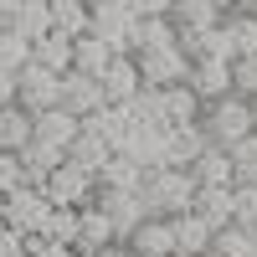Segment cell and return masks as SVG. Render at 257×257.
<instances>
[{
	"instance_id": "obj_25",
	"label": "cell",
	"mask_w": 257,
	"mask_h": 257,
	"mask_svg": "<svg viewBox=\"0 0 257 257\" xmlns=\"http://www.w3.org/2000/svg\"><path fill=\"white\" fill-rule=\"evenodd\" d=\"M118 242V226L103 216V211L93 206V211H82V237H77V257H93V252H103V247H113Z\"/></svg>"
},
{
	"instance_id": "obj_22",
	"label": "cell",
	"mask_w": 257,
	"mask_h": 257,
	"mask_svg": "<svg viewBox=\"0 0 257 257\" xmlns=\"http://www.w3.org/2000/svg\"><path fill=\"white\" fill-rule=\"evenodd\" d=\"M211 247H216V231H211L196 211L175 221V252L180 257H211Z\"/></svg>"
},
{
	"instance_id": "obj_11",
	"label": "cell",
	"mask_w": 257,
	"mask_h": 257,
	"mask_svg": "<svg viewBox=\"0 0 257 257\" xmlns=\"http://www.w3.org/2000/svg\"><path fill=\"white\" fill-rule=\"evenodd\" d=\"M211 149V134L196 123V128H170L165 139V170H196Z\"/></svg>"
},
{
	"instance_id": "obj_21",
	"label": "cell",
	"mask_w": 257,
	"mask_h": 257,
	"mask_svg": "<svg viewBox=\"0 0 257 257\" xmlns=\"http://www.w3.org/2000/svg\"><path fill=\"white\" fill-rule=\"evenodd\" d=\"M36 139H41V144H57V149H67V155H72V144L82 139V118H72L67 108L41 113V118H36Z\"/></svg>"
},
{
	"instance_id": "obj_2",
	"label": "cell",
	"mask_w": 257,
	"mask_h": 257,
	"mask_svg": "<svg viewBox=\"0 0 257 257\" xmlns=\"http://www.w3.org/2000/svg\"><path fill=\"white\" fill-rule=\"evenodd\" d=\"M201 128L211 134V144H216V149H237L242 139L257 134V103H247V98L231 93V98H221V103H211V108H206Z\"/></svg>"
},
{
	"instance_id": "obj_27",
	"label": "cell",
	"mask_w": 257,
	"mask_h": 257,
	"mask_svg": "<svg viewBox=\"0 0 257 257\" xmlns=\"http://www.w3.org/2000/svg\"><path fill=\"white\" fill-rule=\"evenodd\" d=\"M113 62H118V52H113L103 36H82V41H77V67H72V72H82V77H103Z\"/></svg>"
},
{
	"instance_id": "obj_28",
	"label": "cell",
	"mask_w": 257,
	"mask_h": 257,
	"mask_svg": "<svg viewBox=\"0 0 257 257\" xmlns=\"http://www.w3.org/2000/svg\"><path fill=\"white\" fill-rule=\"evenodd\" d=\"M113 155H118V149H113V144H103L98 134H88V128H82V139L72 144V165H77V170H88V175H103V165H108Z\"/></svg>"
},
{
	"instance_id": "obj_23",
	"label": "cell",
	"mask_w": 257,
	"mask_h": 257,
	"mask_svg": "<svg viewBox=\"0 0 257 257\" xmlns=\"http://www.w3.org/2000/svg\"><path fill=\"white\" fill-rule=\"evenodd\" d=\"M226 36L242 57H257V6H226Z\"/></svg>"
},
{
	"instance_id": "obj_20",
	"label": "cell",
	"mask_w": 257,
	"mask_h": 257,
	"mask_svg": "<svg viewBox=\"0 0 257 257\" xmlns=\"http://www.w3.org/2000/svg\"><path fill=\"white\" fill-rule=\"evenodd\" d=\"M52 31L72 36V41L93 36V6L88 0H52Z\"/></svg>"
},
{
	"instance_id": "obj_37",
	"label": "cell",
	"mask_w": 257,
	"mask_h": 257,
	"mask_svg": "<svg viewBox=\"0 0 257 257\" xmlns=\"http://www.w3.org/2000/svg\"><path fill=\"white\" fill-rule=\"evenodd\" d=\"M93 257H134V252H128V242H113V247H103V252H93Z\"/></svg>"
},
{
	"instance_id": "obj_29",
	"label": "cell",
	"mask_w": 257,
	"mask_h": 257,
	"mask_svg": "<svg viewBox=\"0 0 257 257\" xmlns=\"http://www.w3.org/2000/svg\"><path fill=\"white\" fill-rule=\"evenodd\" d=\"M98 185H103V190H139V185H144V170L128 160V155H113L108 165H103Z\"/></svg>"
},
{
	"instance_id": "obj_17",
	"label": "cell",
	"mask_w": 257,
	"mask_h": 257,
	"mask_svg": "<svg viewBox=\"0 0 257 257\" xmlns=\"http://www.w3.org/2000/svg\"><path fill=\"white\" fill-rule=\"evenodd\" d=\"M165 139H170V128H134V139H128L118 155H128L149 175V170H165Z\"/></svg>"
},
{
	"instance_id": "obj_24",
	"label": "cell",
	"mask_w": 257,
	"mask_h": 257,
	"mask_svg": "<svg viewBox=\"0 0 257 257\" xmlns=\"http://www.w3.org/2000/svg\"><path fill=\"white\" fill-rule=\"evenodd\" d=\"M190 175H196V185L231 190V185H237V165H231V149H216V144H211V149H206V160L190 170Z\"/></svg>"
},
{
	"instance_id": "obj_8",
	"label": "cell",
	"mask_w": 257,
	"mask_h": 257,
	"mask_svg": "<svg viewBox=\"0 0 257 257\" xmlns=\"http://www.w3.org/2000/svg\"><path fill=\"white\" fill-rule=\"evenodd\" d=\"M190 93H196L206 108H211V103H221V98H231V93H237V67H231V62L201 57L196 67H190Z\"/></svg>"
},
{
	"instance_id": "obj_12",
	"label": "cell",
	"mask_w": 257,
	"mask_h": 257,
	"mask_svg": "<svg viewBox=\"0 0 257 257\" xmlns=\"http://www.w3.org/2000/svg\"><path fill=\"white\" fill-rule=\"evenodd\" d=\"M98 82H103V93H108V108H128V103L144 93V72H139V62H134V57H118Z\"/></svg>"
},
{
	"instance_id": "obj_34",
	"label": "cell",
	"mask_w": 257,
	"mask_h": 257,
	"mask_svg": "<svg viewBox=\"0 0 257 257\" xmlns=\"http://www.w3.org/2000/svg\"><path fill=\"white\" fill-rule=\"evenodd\" d=\"M237 226L257 231V185H237Z\"/></svg>"
},
{
	"instance_id": "obj_4",
	"label": "cell",
	"mask_w": 257,
	"mask_h": 257,
	"mask_svg": "<svg viewBox=\"0 0 257 257\" xmlns=\"http://www.w3.org/2000/svg\"><path fill=\"white\" fill-rule=\"evenodd\" d=\"M98 190H103L98 175H88V170H77V165L67 160V165H62L57 175L47 180V190H41V196H47L57 211H93V206H98Z\"/></svg>"
},
{
	"instance_id": "obj_5",
	"label": "cell",
	"mask_w": 257,
	"mask_h": 257,
	"mask_svg": "<svg viewBox=\"0 0 257 257\" xmlns=\"http://www.w3.org/2000/svg\"><path fill=\"white\" fill-rule=\"evenodd\" d=\"M57 216V206L41 196V190H16V196H0V221L26 231V237H47V226Z\"/></svg>"
},
{
	"instance_id": "obj_6",
	"label": "cell",
	"mask_w": 257,
	"mask_h": 257,
	"mask_svg": "<svg viewBox=\"0 0 257 257\" xmlns=\"http://www.w3.org/2000/svg\"><path fill=\"white\" fill-rule=\"evenodd\" d=\"M0 31H16L36 47L52 36V0H0Z\"/></svg>"
},
{
	"instance_id": "obj_7",
	"label": "cell",
	"mask_w": 257,
	"mask_h": 257,
	"mask_svg": "<svg viewBox=\"0 0 257 257\" xmlns=\"http://www.w3.org/2000/svg\"><path fill=\"white\" fill-rule=\"evenodd\" d=\"M62 82L67 77H57V72H47V67H31L21 72V103L16 108H26L31 118H41V113H57L62 108Z\"/></svg>"
},
{
	"instance_id": "obj_36",
	"label": "cell",
	"mask_w": 257,
	"mask_h": 257,
	"mask_svg": "<svg viewBox=\"0 0 257 257\" xmlns=\"http://www.w3.org/2000/svg\"><path fill=\"white\" fill-rule=\"evenodd\" d=\"M31 257H77L72 247H57V242H47V237H36V252Z\"/></svg>"
},
{
	"instance_id": "obj_33",
	"label": "cell",
	"mask_w": 257,
	"mask_h": 257,
	"mask_svg": "<svg viewBox=\"0 0 257 257\" xmlns=\"http://www.w3.org/2000/svg\"><path fill=\"white\" fill-rule=\"evenodd\" d=\"M31 252H36V237H26L16 226H0V257H31Z\"/></svg>"
},
{
	"instance_id": "obj_16",
	"label": "cell",
	"mask_w": 257,
	"mask_h": 257,
	"mask_svg": "<svg viewBox=\"0 0 257 257\" xmlns=\"http://www.w3.org/2000/svg\"><path fill=\"white\" fill-rule=\"evenodd\" d=\"M36 144V118L26 108H0V155H26Z\"/></svg>"
},
{
	"instance_id": "obj_14",
	"label": "cell",
	"mask_w": 257,
	"mask_h": 257,
	"mask_svg": "<svg viewBox=\"0 0 257 257\" xmlns=\"http://www.w3.org/2000/svg\"><path fill=\"white\" fill-rule=\"evenodd\" d=\"M128 252L134 257H180L175 252V221H155L149 216L134 237H128Z\"/></svg>"
},
{
	"instance_id": "obj_3",
	"label": "cell",
	"mask_w": 257,
	"mask_h": 257,
	"mask_svg": "<svg viewBox=\"0 0 257 257\" xmlns=\"http://www.w3.org/2000/svg\"><path fill=\"white\" fill-rule=\"evenodd\" d=\"M134 26H139L134 0H93V36H103L118 57H134Z\"/></svg>"
},
{
	"instance_id": "obj_19",
	"label": "cell",
	"mask_w": 257,
	"mask_h": 257,
	"mask_svg": "<svg viewBox=\"0 0 257 257\" xmlns=\"http://www.w3.org/2000/svg\"><path fill=\"white\" fill-rule=\"evenodd\" d=\"M36 67H47V72H57V77H67V72L77 67V41H72V36H62V31L41 36V41H36Z\"/></svg>"
},
{
	"instance_id": "obj_15",
	"label": "cell",
	"mask_w": 257,
	"mask_h": 257,
	"mask_svg": "<svg viewBox=\"0 0 257 257\" xmlns=\"http://www.w3.org/2000/svg\"><path fill=\"white\" fill-rule=\"evenodd\" d=\"M226 26L221 0H175V31H216Z\"/></svg>"
},
{
	"instance_id": "obj_18",
	"label": "cell",
	"mask_w": 257,
	"mask_h": 257,
	"mask_svg": "<svg viewBox=\"0 0 257 257\" xmlns=\"http://www.w3.org/2000/svg\"><path fill=\"white\" fill-rule=\"evenodd\" d=\"M82 128H88V134H98L103 144L123 149L128 139H134V113H128V108H103V113H93V118H82Z\"/></svg>"
},
{
	"instance_id": "obj_13",
	"label": "cell",
	"mask_w": 257,
	"mask_h": 257,
	"mask_svg": "<svg viewBox=\"0 0 257 257\" xmlns=\"http://www.w3.org/2000/svg\"><path fill=\"white\" fill-rule=\"evenodd\" d=\"M196 216H201L211 231L237 226V185H231V190H211V185H201V196H196Z\"/></svg>"
},
{
	"instance_id": "obj_30",
	"label": "cell",
	"mask_w": 257,
	"mask_h": 257,
	"mask_svg": "<svg viewBox=\"0 0 257 257\" xmlns=\"http://www.w3.org/2000/svg\"><path fill=\"white\" fill-rule=\"evenodd\" d=\"M128 113H134V128H170V118H165V93H155V88H144L134 103H128Z\"/></svg>"
},
{
	"instance_id": "obj_35",
	"label": "cell",
	"mask_w": 257,
	"mask_h": 257,
	"mask_svg": "<svg viewBox=\"0 0 257 257\" xmlns=\"http://www.w3.org/2000/svg\"><path fill=\"white\" fill-rule=\"evenodd\" d=\"M237 98L257 103V57H242L237 62Z\"/></svg>"
},
{
	"instance_id": "obj_31",
	"label": "cell",
	"mask_w": 257,
	"mask_h": 257,
	"mask_svg": "<svg viewBox=\"0 0 257 257\" xmlns=\"http://www.w3.org/2000/svg\"><path fill=\"white\" fill-rule=\"evenodd\" d=\"M211 257H257V242H252L247 226H226V231H216Z\"/></svg>"
},
{
	"instance_id": "obj_26",
	"label": "cell",
	"mask_w": 257,
	"mask_h": 257,
	"mask_svg": "<svg viewBox=\"0 0 257 257\" xmlns=\"http://www.w3.org/2000/svg\"><path fill=\"white\" fill-rule=\"evenodd\" d=\"M165 118H170V128H196V123L206 118V103L190 93V82L165 93Z\"/></svg>"
},
{
	"instance_id": "obj_9",
	"label": "cell",
	"mask_w": 257,
	"mask_h": 257,
	"mask_svg": "<svg viewBox=\"0 0 257 257\" xmlns=\"http://www.w3.org/2000/svg\"><path fill=\"white\" fill-rule=\"evenodd\" d=\"M98 211L118 226V242H128V237H134V231L149 221V211H144V201H139V190H98Z\"/></svg>"
},
{
	"instance_id": "obj_1",
	"label": "cell",
	"mask_w": 257,
	"mask_h": 257,
	"mask_svg": "<svg viewBox=\"0 0 257 257\" xmlns=\"http://www.w3.org/2000/svg\"><path fill=\"white\" fill-rule=\"evenodd\" d=\"M196 196H201V185H196L190 170H149L144 185H139V201H144V211L155 221L190 216V211H196Z\"/></svg>"
},
{
	"instance_id": "obj_32",
	"label": "cell",
	"mask_w": 257,
	"mask_h": 257,
	"mask_svg": "<svg viewBox=\"0 0 257 257\" xmlns=\"http://www.w3.org/2000/svg\"><path fill=\"white\" fill-rule=\"evenodd\" d=\"M77 237H82V211H57L52 226H47V242L72 247V252H77Z\"/></svg>"
},
{
	"instance_id": "obj_10",
	"label": "cell",
	"mask_w": 257,
	"mask_h": 257,
	"mask_svg": "<svg viewBox=\"0 0 257 257\" xmlns=\"http://www.w3.org/2000/svg\"><path fill=\"white\" fill-rule=\"evenodd\" d=\"M62 108H67L72 118H93L108 108V93H103L98 77H82V72H67V82H62Z\"/></svg>"
}]
</instances>
